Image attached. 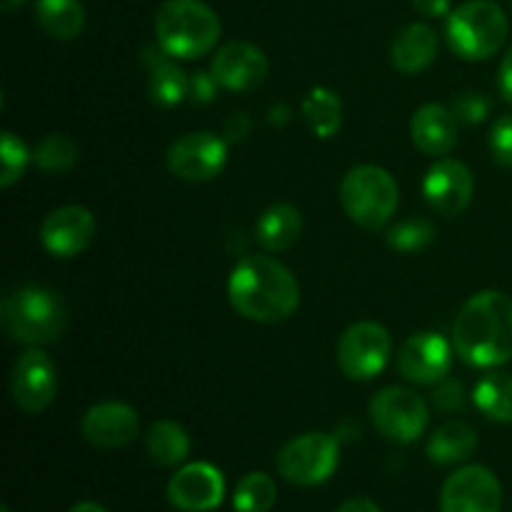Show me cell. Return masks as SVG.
<instances>
[{
  "mask_svg": "<svg viewBox=\"0 0 512 512\" xmlns=\"http://www.w3.org/2000/svg\"><path fill=\"white\" fill-rule=\"evenodd\" d=\"M393 353V340L388 328L373 320L353 323L338 343V368L350 380H373L388 365Z\"/></svg>",
  "mask_w": 512,
  "mask_h": 512,
  "instance_id": "obj_9",
  "label": "cell"
},
{
  "mask_svg": "<svg viewBox=\"0 0 512 512\" xmlns=\"http://www.w3.org/2000/svg\"><path fill=\"white\" fill-rule=\"evenodd\" d=\"M218 80H215L213 73H205V70H198V73L190 75V103L195 105H208L215 100V93H218Z\"/></svg>",
  "mask_w": 512,
  "mask_h": 512,
  "instance_id": "obj_34",
  "label": "cell"
},
{
  "mask_svg": "<svg viewBox=\"0 0 512 512\" xmlns=\"http://www.w3.org/2000/svg\"><path fill=\"white\" fill-rule=\"evenodd\" d=\"M68 323V308L65 300L55 290L18 288L0 303V325L10 340L35 348V345L53 343L60 338Z\"/></svg>",
  "mask_w": 512,
  "mask_h": 512,
  "instance_id": "obj_4",
  "label": "cell"
},
{
  "mask_svg": "<svg viewBox=\"0 0 512 512\" xmlns=\"http://www.w3.org/2000/svg\"><path fill=\"white\" fill-rule=\"evenodd\" d=\"M453 115L458 123L478 125L490 115V100L483 93H465L453 103Z\"/></svg>",
  "mask_w": 512,
  "mask_h": 512,
  "instance_id": "obj_33",
  "label": "cell"
},
{
  "mask_svg": "<svg viewBox=\"0 0 512 512\" xmlns=\"http://www.w3.org/2000/svg\"><path fill=\"white\" fill-rule=\"evenodd\" d=\"M35 20L55 40H75L85 28L80 0H35Z\"/></svg>",
  "mask_w": 512,
  "mask_h": 512,
  "instance_id": "obj_25",
  "label": "cell"
},
{
  "mask_svg": "<svg viewBox=\"0 0 512 512\" xmlns=\"http://www.w3.org/2000/svg\"><path fill=\"white\" fill-rule=\"evenodd\" d=\"M340 443L328 433H305L283 445L278 470L288 483L313 488L338 470Z\"/></svg>",
  "mask_w": 512,
  "mask_h": 512,
  "instance_id": "obj_7",
  "label": "cell"
},
{
  "mask_svg": "<svg viewBox=\"0 0 512 512\" xmlns=\"http://www.w3.org/2000/svg\"><path fill=\"white\" fill-rule=\"evenodd\" d=\"M435 408L445 410V413H453V410L463 408V385L458 380H440V388L433 393Z\"/></svg>",
  "mask_w": 512,
  "mask_h": 512,
  "instance_id": "obj_35",
  "label": "cell"
},
{
  "mask_svg": "<svg viewBox=\"0 0 512 512\" xmlns=\"http://www.w3.org/2000/svg\"><path fill=\"white\" fill-rule=\"evenodd\" d=\"M148 458L160 468H175L190 455V435L175 420H158L145 435Z\"/></svg>",
  "mask_w": 512,
  "mask_h": 512,
  "instance_id": "obj_24",
  "label": "cell"
},
{
  "mask_svg": "<svg viewBox=\"0 0 512 512\" xmlns=\"http://www.w3.org/2000/svg\"><path fill=\"white\" fill-rule=\"evenodd\" d=\"M250 133V118L248 113H233L225 120V140L233 143V140H243Z\"/></svg>",
  "mask_w": 512,
  "mask_h": 512,
  "instance_id": "obj_36",
  "label": "cell"
},
{
  "mask_svg": "<svg viewBox=\"0 0 512 512\" xmlns=\"http://www.w3.org/2000/svg\"><path fill=\"white\" fill-rule=\"evenodd\" d=\"M453 350L438 333H415L398 353V370L405 380L418 385H438L448 378Z\"/></svg>",
  "mask_w": 512,
  "mask_h": 512,
  "instance_id": "obj_15",
  "label": "cell"
},
{
  "mask_svg": "<svg viewBox=\"0 0 512 512\" xmlns=\"http://www.w3.org/2000/svg\"><path fill=\"white\" fill-rule=\"evenodd\" d=\"M438 55V33L425 23H413L395 35L390 45V63L405 75L428 68Z\"/></svg>",
  "mask_w": 512,
  "mask_h": 512,
  "instance_id": "obj_21",
  "label": "cell"
},
{
  "mask_svg": "<svg viewBox=\"0 0 512 512\" xmlns=\"http://www.w3.org/2000/svg\"><path fill=\"white\" fill-rule=\"evenodd\" d=\"M498 85H500V93H503V98L512 105V45H510L508 53H505L503 63H500Z\"/></svg>",
  "mask_w": 512,
  "mask_h": 512,
  "instance_id": "obj_37",
  "label": "cell"
},
{
  "mask_svg": "<svg viewBox=\"0 0 512 512\" xmlns=\"http://www.w3.org/2000/svg\"><path fill=\"white\" fill-rule=\"evenodd\" d=\"M453 348L470 368L493 370L512 360V298L480 290L453 323Z\"/></svg>",
  "mask_w": 512,
  "mask_h": 512,
  "instance_id": "obj_1",
  "label": "cell"
},
{
  "mask_svg": "<svg viewBox=\"0 0 512 512\" xmlns=\"http://www.w3.org/2000/svg\"><path fill=\"white\" fill-rule=\"evenodd\" d=\"M303 235V215L295 205L275 203L255 223V238L268 253L290 250Z\"/></svg>",
  "mask_w": 512,
  "mask_h": 512,
  "instance_id": "obj_22",
  "label": "cell"
},
{
  "mask_svg": "<svg viewBox=\"0 0 512 512\" xmlns=\"http://www.w3.org/2000/svg\"><path fill=\"white\" fill-rule=\"evenodd\" d=\"M80 433L90 445L103 450H118L133 443L140 433V418L130 405L98 403L80 420Z\"/></svg>",
  "mask_w": 512,
  "mask_h": 512,
  "instance_id": "obj_18",
  "label": "cell"
},
{
  "mask_svg": "<svg viewBox=\"0 0 512 512\" xmlns=\"http://www.w3.org/2000/svg\"><path fill=\"white\" fill-rule=\"evenodd\" d=\"M435 238V228L430 220L425 218H410L403 220V223L393 225L385 235L388 245L398 253H418V250H425Z\"/></svg>",
  "mask_w": 512,
  "mask_h": 512,
  "instance_id": "obj_30",
  "label": "cell"
},
{
  "mask_svg": "<svg viewBox=\"0 0 512 512\" xmlns=\"http://www.w3.org/2000/svg\"><path fill=\"white\" fill-rule=\"evenodd\" d=\"M225 498V478L215 465L188 463L170 478L168 500L183 512H210Z\"/></svg>",
  "mask_w": 512,
  "mask_h": 512,
  "instance_id": "obj_14",
  "label": "cell"
},
{
  "mask_svg": "<svg viewBox=\"0 0 512 512\" xmlns=\"http://www.w3.org/2000/svg\"><path fill=\"white\" fill-rule=\"evenodd\" d=\"M370 420L383 438L393 443H415L428 428V405L408 388H383L370 400Z\"/></svg>",
  "mask_w": 512,
  "mask_h": 512,
  "instance_id": "obj_8",
  "label": "cell"
},
{
  "mask_svg": "<svg viewBox=\"0 0 512 512\" xmlns=\"http://www.w3.org/2000/svg\"><path fill=\"white\" fill-rule=\"evenodd\" d=\"M95 238V218L83 205H63L45 215L40 223V243L55 258L83 253Z\"/></svg>",
  "mask_w": 512,
  "mask_h": 512,
  "instance_id": "obj_13",
  "label": "cell"
},
{
  "mask_svg": "<svg viewBox=\"0 0 512 512\" xmlns=\"http://www.w3.org/2000/svg\"><path fill=\"white\" fill-rule=\"evenodd\" d=\"M473 403L493 423H512V375H483L473 390Z\"/></svg>",
  "mask_w": 512,
  "mask_h": 512,
  "instance_id": "obj_27",
  "label": "cell"
},
{
  "mask_svg": "<svg viewBox=\"0 0 512 512\" xmlns=\"http://www.w3.org/2000/svg\"><path fill=\"white\" fill-rule=\"evenodd\" d=\"M165 163L175 178L188 183H208L218 178L228 163V140L208 130L188 133L170 145Z\"/></svg>",
  "mask_w": 512,
  "mask_h": 512,
  "instance_id": "obj_10",
  "label": "cell"
},
{
  "mask_svg": "<svg viewBox=\"0 0 512 512\" xmlns=\"http://www.w3.org/2000/svg\"><path fill=\"white\" fill-rule=\"evenodd\" d=\"M428 458L435 465H458L473 458L478 450V433L465 420H450V423L440 425L428 440Z\"/></svg>",
  "mask_w": 512,
  "mask_h": 512,
  "instance_id": "obj_23",
  "label": "cell"
},
{
  "mask_svg": "<svg viewBox=\"0 0 512 512\" xmlns=\"http://www.w3.org/2000/svg\"><path fill=\"white\" fill-rule=\"evenodd\" d=\"M0 512H10V508H8V505H3V508H0Z\"/></svg>",
  "mask_w": 512,
  "mask_h": 512,
  "instance_id": "obj_42",
  "label": "cell"
},
{
  "mask_svg": "<svg viewBox=\"0 0 512 512\" xmlns=\"http://www.w3.org/2000/svg\"><path fill=\"white\" fill-rule=\"evenodd\" d=\"M335 512H383L380 505H375L370 498H350L345 500Z\"/></svg>",
  "mask_w": 512,
  "mask_h": 512,
  "instance_id": "obj_39",
  "label": "cell"
},
{
  "mask_svg": "<svg viewBox=\"0 0 512 512\" xmlns=\"http://www.w3.org/2000/svg\"><path fill=\"white\" fill-rule=\"evenodd\" d=\"M0 163H3V168H0V188H10V185L23 178L28 163H33V153L18 135L5 130L3 140H0Z\"/></svg>",
  "mask_w": 512,
  "mask_h": 512,
  "instance_id": "obj_31",
  "label": "cell"
},
{
  "mask_svg": "<svg viewBox=\"0 0 512 512\" xmlns=\"http://www.w3.org/2000/svg\"><path fill=\"white\" fill-rule=\"evenodd\" d=\"M305 123L318 138H333L343 125V103L330 88H313L300 105Z\"/></svg>",
  "mask_w": 512,
  "mask_h": 512,
  "instance_id": "obj_26",
  "label": "cell"
},
{
  "mask_svg": "<svg viewBox=\"0 0 512 512\" xmlns=\"http://www.w3.org/2000/svg\"><path fill=\"white\" fill-rule=\"evenodd\" d=\"M143 65L148 68V95L155 105L175 108L190 95V78L173 63L158 43L143 50Z\"/></svg>",
  "mask_w": 512,
  "mask_h": 512,
  "instance_id": "obj_20",
  "label": "cell"
},
{
  "mask_svg": "<svg viewBox=\"0 0 512 512\" xmlns=\"http://www.w3.org/2000/svg\"><path fill=\"white\" fill-rule=\"evenodd\" d=\"M223 23L203 0H165L155 13V38L173 58L193 60L218 45Z\"/></svg>",
  "mask_w": 512,
  "mask_h": 512,
  "instance_id": "obj_3",
  "label": "cell"
},
{
  "mask_svg": "<svg viewBox=\"0 0 512 512\" xmlns=\"http://www.w3.org/2000/svg\"><path fill=\"white\" fill-rule=\"evenodd\" d=\"M413 5L428 18H443L450 13V0H413Z\"/></svg>",
  "mask_w": 512,
  "mask_h": 512,
  "instance_id": "obj_38",
  "label": "cell"
},
{
  "mask_svg": "<svg viewBox=\"0 0 512 512\" xmlns=\"http://www.w3.org/2000/svg\"><path fill=\"white\" fill-rule=\"evenodd\" d=\"M230 305L255 323L288 320L300 305V285L280 260L268 255H245L228 280Z\"/></svg>",
  "mask_w": 512,
  "mask_h": 512,
  "instance_id": "obj_2",
  "label": "cell"
},
{
  "mask_svg": "<svg viewBox=\"0 0 512 512\" xmlns=\"http://www.w3.org/2000/svg\"><path fill=\"white\" fill-rule=\"evenodd\" d=\"M508 15L493 0H468L448 15L445 38L465 60H488L508 40Z\"/></svg>",
  "mask_w": 512,
  "mask_h": 512,
  "instance_id": "obj_5",
  "label": "cell"
},
{
  "mask_svg": "<svg viewBox=\"0 0 512 512\" xmlns=\"http://www.w3.org/2000/svg\"><path fill=\"white\" fill-rule=\"evenodd\" d=\"M503 485L485 465H465L445 480L440 512H500Z\"/></svg>",
  "mask_w": 512,
  "mask_h": 512,
  "instance_id": "obj_11",
  "label": "cell"
},
{
  "mask_svg": "<svg viewBox=\"0 0 512 512\" xmlns=\"http://www.w3.org/2000/svg\"><path fill=\"white\" fill-rule=\"evenodd\" d=\"M410 138L423 155L443 158L458 143V118L440 103L423 105L410 120Z\"/></svg>",
  "mask_w": 512,
  "mask_h": 512,
  "instance_id": "obj_19",
  "label": "cell"
},
{
  "mask_svg": "<svg viewBox=\"0 0 512 512\" xmlns=\"http://www.w3.org/2000/svg\"><path fill=\"white\" fill-rule=\"evenodd\" d=\"M68 512H108L100 503H93V500H83V503H75Z\"/></svg>",
  "mask_w": 512,
  "mask_h": 512,
  "instance_id": "obj_40",
  "label": "cell"
},
{
  "mask_svg": "<svg viewBox=\"0 0 512 512\" xmlns=\"http://www.w3.org/2000/svg\"><path fill=\"white\" fill-rule=\"evenodd\" d=\"M400 190L393 175L378 165H355L340 183V205L355 225L380 230L393 220Z\"/></svg>",
  "mask_w": 512,
  "mask_h": 512,
  "instance_id": "obj_6",
  "label": "cell"
},
{
  "mask_svg": "<svg viewBox=\"0 0 512 512\" xmlns=\"http://www.w3.org/2000/svg\"><path fill=\"white\" fill-rule=\"evenodd\" d=\"M490 155L503 168H512V115H503L490 128Z\"/></svg>",
  "mask_w": 512,
  "mask_h": 512,
  "instance_id": "obj_32",
  "label": "cell"
},
{
  "mask_svg": "<svg viewBox=\"0 0 512 512\" xmlns=\"http://www.w3.org/2000/svg\"><path fill=\"white\" fill-rule=\"evenodd\" d=\"M475 193V178L465 163L455 158H440L423 178L425 203L440 215H458L470 205Z\"/></svg>",
  "mask_w": 512,
  "mask_h": 512,
  "instance_id": "obj_16",
  "label": "cell"
},
{
  "mask_svg": "<svg viewBox=\"0 0 512 512\" xmlns=\"http://www.w3.org/2000/svg\"><path fill=\"white\" fill-rule=\"evenodd\" d=\"M278 500L275 480L265 473H248L233 495L235 512H270Z\"/></svg>",
  "mask_w": 512,
  "mask_h": 512,
  "instance_id": "obj_29",
  "label": "cell"
},
{
  "mask_svg": "<svg viewBox=\"0 0 512 512\" xmlns=\"http://www.w3.org/2000/svg\"><path fill=\"white\" fill-rule=\"evenodd\" d=\"M10 395L23 413L38 415L53 405L58 395V370L38 348H30L15 360L10 373Z\"/></svg>",
  "mask_w": 512,
  "mask_h": 512,
  "instance_id": "obj_12",
  "label": "cell"
},
{
  "mask_svg": "<svg viewBox=\"0 0 512 512\" xmlns=\"http://www.w3.org/2000/svg\"><path fill=\"white\" fill-rule=\"evenodd\" d=\"M23 3H25V0H0V5H3L5 13H13V10L20 8Z\"/></svg>",
  "mask_w": 512,
  "mask_h": 512,
  "instance_id": "obj_41",
  "label": "cell"
},
{
  "mask_svg": "<svg viewBox=\"0 0 512 512\" xmlns=\"http://www.w3.org/2000/svg\"><path fill=\"white\" fill-rule=\"evenodd\" d=\"M268 70L270 65L263 50L245 40L225 43L210 65V73L215 75L220 88L235 90V93H248L258 88L268 78Z\"/></svg>",
  "mask_w": 512,
  "mask_h": 512,
  "instance_id": "obj_17",
  "label": "cell"
},
{
  "mask_svg": "<svg viewBox=\"0 0 512 512\" xmlns=\"http://www.w3.org/2000/svg\"><path fill=\"white\" fill-rule=\"evenodd\" d=\"M80 158V145L70 135L50 133L35 145L33 163L45 173H65Z\"/></svg>",
  "mask_w": 512,
  "mask_h": 512,
  "instance_id": "obj_28",
  "label": "cell"
}]
</instances>
